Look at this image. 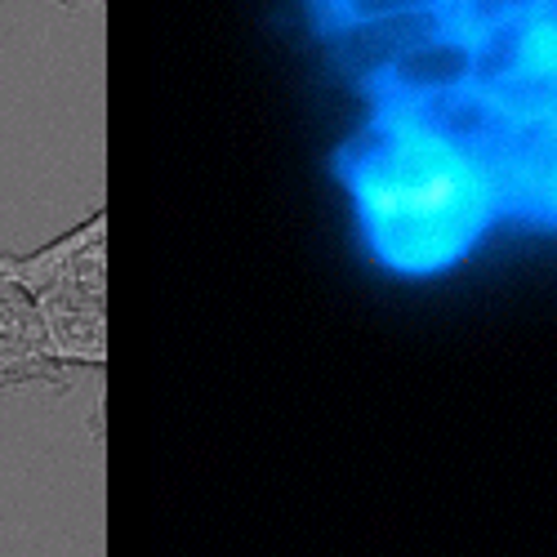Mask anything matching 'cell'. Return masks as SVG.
I'll use <instances>...</instances> for the list:
<instances>
[{
  "instance_id": "1",
  "label": "cell",
  "mask_w": 557,
  "mask_h": 557,
  "mask_svg": "<svg viewBox=\"0 0 557 557\" xmlns=\"http://www.w3.org/2000/svg\"><path fill=\"white\" fill-rule=\"evenodd\" d=\"M339 178L366 250L397 276L455 268L504 214L486 170L397 108H380L339 152Z\"/></svg>"
},
{
  "instance_id": "2",
  "label": "cell",
  "mask_w": 557,
  "mask_h": 557,
  "mask_svg": "<svg viewBox=\"0 0 557 557\" xmlns=\"http://www.w3.org/2000/svg\"><path fill=\"white\" fill-rule=\"evenodd\" d=\"M0 282H10L32 304L63 290H108V210H95L32 255H0Z\"/></svg>"
},
{
  "instance_id": "3",
  "label": "cell",
  "mask_w": 557,
  "mask_h": 557,
  "mask_svg": "<svg viewBox=\"0 0 557 557\" xmlns=\"http://www.w3.org/2000/svg\"><path fill=\"white\" fill-rule=\"evenodd\" d=\"M473 85V40L459 32H437L420 45H410L401 59H393L380 76V108H414L429 103L437 95H450V89Z\"/></svg>"
},
{
  "instance_id": "4",
  "label": "cell",
  "mask_w": 557,
  "mask_h": 557,
  "mask_svg": "<svg viewBox=\"0 0 557 557\" xmlns=\"http://www.w3.org/2000/svg\"><path fill=\"white\" fill-rule=\"evenodd\" d=\"M45 331V361L89 366L108 361V290H63L32 304Z\"/></svg>"
},
{
  "instance_id": "5",
  "label": "cell",
  "mask_w": 557,
  "mask_h": 557,
  "mask_svg": "<svg viewBox=\"0 0 557 557\" xmlns=\"http://www.w3.org/2000/svg\"><path fill=\"white\" fill-rule=\"evenodd\" d=\"M326 5L331 27L352 32V27H375V23H393V18H410V14H437L450 0H321Z\"/></svg>"
},
{
  "instance_id": "6",
  "label": "cell",
  "mask_w": 557,
  "mask_h": 557,
  "mask_svg": "<svg viewBox=\"0 0 557 557\" xmlns=\"http://www.w3.org/2000/svg\"><path fill=\"white\" fill-rule=\"evenodd\" d=\"M544 219L557 223V178H553V188H548V201H544Z\"/></svg>"
},
{
  "instance_id": "7",
  "label": "cell",
  "mask_w": 557,
  "mask_h": 557,
  "mask_svg": "<svg viewBox=\"0 0 557 557\" xmlns=\"http://www.w3.org/2000/svg\"><path fill=\"white\" fill-rule=\"evenodd\" d=\"M548 116L557 121V85H553V108H548Z\"/></svg>"
}]
</instances>
